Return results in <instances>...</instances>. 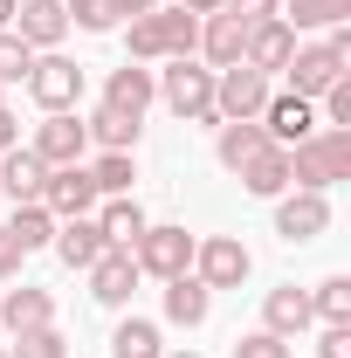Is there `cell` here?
<instances>
[{"label":"cell","mask_w":351,"mask_h":358,"mask_svg":"<svg viewBox=\"0 0 351 358\" xmlns=\"http://www.w3.org/2000/svg\"><path fill=\"white\" fill-rule=\"evenodd\" d=\"M351 179V131H310L303 145H289V186L296 193H324Z\"/></svg>","instance_id":"6da1fadb"},{"label":"cell","mask_w":351,"mask_h":358,"mask_svg":"<svg viewBox=\"0 0 351 358\" xmlns=\"http://www.w3.org/2000/svg\"><path fill=\"white\" fill-rule=\"evenodd\" d=\"M131 62H173V55H193L200 48V14H186V7H173V14H138L131 21Z\"/></svg>","instance_id":"7a4b0ae2"},{"label":"cell","mask_w":351,"mask_h":358,"mask_svg":"<svg viewBox=\"0 0 351 358\" xmlns=\"http://www.w3.org/2000/svg\"><path fill=\"white\" fill-rule=\"evenodd\" d=\"M159 96H166V110L186 117V124H220L214 117V69H200L193 55H173V69L166 76H152Z\"/></svg>","instance_id":"3957f363"},{"label":"cell","mask_w":351,"mask_h":358,"mask_svg":"<svg viewBox=\"0 0 351 358\" xmlns=\"http://www.w3.org/2000/svg\"><path fill=\"white\" fill-rule=\"evenodd\" d=\"M268 96H275V90H268L262 69H248V62H227V69H214V117H220V124L262 117Z\"/></svg>","instance_id":"277c9868"},{"label":"cell","mask_w":351,"mask_h":358,"mask_svg":"<svg viewBox=\"0 0 351 358\" xmlns=\"http://www.w3.org/2000/svg\"><path fill=\"white\" fill-rule=\"evenodd\" d=\"M131 255H138V275L173 282V275L193 268V234H186V227H145V234L131 241Z\"/></svg>","instance_id":"5b68a950"},{"label":"cell","mask_w":351,"mask_h":358,"mask_svg":"<svg viewBox=\"0 0 351 358\" xmlns=\"http://www.w3.org/2000/svg\"><path fill=\"white\" fill-rule=\"evenodd\" d=\"M248 268H255V255H248L234 234H207V241H193V275H200L207 289H241Z\"/></svg>","instance_id":"8992f818"},{"label":"cell","mask_w":351,"mask_h":358,"mask_svg":"<svg viewBox=\"0 0 351 358\" xmlns=\"http://www.w3.org/2000/svg\"><path fill=\"white\" fill-rule=\"evenodd\" d=\"M28 152L42 159L48 173H55V166H83V152H89L83 117H76V110H48L42 124H35V145H28Z\"/></svg>","instance_id":"52a82bcc"},{"label":"cell","mask_w":351,"mask_h":358,"mask_svg":"<svg viewBox=\"0 0 351 358\" xmlns=\"http://www.w3.org/2000/svg\"><path fill=\"white\" fill-rule=\"evenodd\" d=\"M28 96H35L42 110H76V96H83V69H76L69 55H35V69H28Z\"/></svg>","instance_id":"ba28073f"},{"label":"cell","mask_w":351,"mask_h":358,"mask_svg":"<svg viewBox=\"0 0 351 358\" xmlns=\"http://www.w3.org/2000/svg\"><path fill=\"white\" fill-rule=\"evenodd\" d=\"M255 124L268 131V145H275V152H289V145H303V138L317 131V103H310V96H296V90H289V96H268Z\"/></svg>","instance_id":"9c48e42d"},{"label":"cell","mask_w":351,"mask_h":358,"mask_svg":"<svg viewBox=\"0 0 351 358\" xmlns=\"http://www.w3.org/2000/svg\"><path fill=\"white\" fill-rule=\"evenodd\" d=\"M42 207L55 214V221H76V214H96V179H89V166H55L42 186Z\"/></svg>","instance_id":"30bf717a"},{"label":"cell","mask_w":351,"mask_h":358,"mask_svg":"<svg viewBox=\"0 0 351 358\" xmlns=\"http://www.w3.org/2000/svg\"><path fill=\"white\" fill-rule=\"evenodd\" d=\"M131 289H138V255L131 248H103V255L89 262V296H96L103 310L131 303Z\"/></svg>","instance_id":"8fae6325"},{"label":"cell","mask_w":351,"mask_h":358,"mask_svg":"<svg viewBox=\"0 0 351 358\" xmlns=\"http://www.w3.org/2000/svg\"><path fill=\"white\" fill-rule=\"evenodd\" d=\"M282 69H289V90H296V96H324V90L345 76V55L331 42H310V48H296Z\"/></svg>","instance_id":"7c38bea8"},{"label":"cell","mask_w":351,"mask_h":358,"mask_svg":"<svg viewBox=\"0 0 351 358\" xmlns=\"http://www.w3.org/2000/svg\"><path fill=\"white\" fill-rule=\"evenodd\" d=\"M289 55H296V28H289L282 14H268V21H255V28H248V48H241V62H248V69L275 76Z\"/></svg>","instance_id":"4fadbf2b"},{"label":"cell","mask_w":351,"mask_h":358,"mask_svg":"<svg viewBox=\"0 0 351 358\" xmlns=\"http://www.w3.org/2000/svg\"><path fill=\"white\" fill-rule=\"evenodd\" d=\"M331 227V200L324 193H282L275 200V234L282 241H317Z\"/></svg>","instance_id":"5bb4252c"},{"label":"cell","mask_w":351,"mask_h":358,"mask_svg":"<svg viewBox=\"0 0 351 358\" xmlns=\"http://www.w3.org/2000/svg\"><path fill=\"white\" fill-rule=\"evenodd\" d=\"M48 186V166L28 152V145H14V152H0V200H14V207H35Z\"/></svg>","instance_id":"9a60e30c"},{"label":"cell","mask_w":351,"mask_h":358,"mask_svg":"<svg viewBox=\"0 0 351 358\" xmlns=\"http://www.w3.org/2000/svg\"><path fill=\"white\" fill-rule=\"evenodd\" d=\"M14 35L35 48V55H42V48H55L62 35H69V14H62V0H21V7H14Z\"/></svg>","instance_id":"2e32d148"},{"label":"cell","mask_w":351,"mask_h":358,"mask_svg":"<svg viewBox=\"0 0 351 358\" xmlns=\"http://www.w3.org/2000/svg\"><path fill=\"white\" fill-rule=\"evenodd\" d=\"M152 96H159L152 69H145V62H124V69H110V83H103V110H124V117H145V110H152Z\"/></svg>","instance_id":"e0dca14e"},{"label":"cell","mask_w":351,"mask_h":358,"mask_svg":"<svg viewBox=\"0 0 351 358\" xmlns=\"http://www.w3.org/2000/svg\"><path fill=\"white\" fill-rule=\"evenodd\" d=\"M55 255H62V268H89L110 241H103V227H96V214H76V221H55V241H48Z\"/></svg>","instance_id":"ac0fdd59"},{"label":"cell","mask_w":351,"mask_h":358,"mask_svg":"<svg viewBox=\"0 0 351 358\" xmlns=\"http://www.w3.org/2000/svg\"><path fill=\"white\" fill-rule=\"evenodd\" d=\"M310 324V289H296V282H282V289H268L262 296V331H275V338H303Z\"/></svg>","instance_id":"d6986e66"},{"label":"cell","mask_w":351,"mask_h":358,"mask_svg":"<svg viewBox=\"0 0 351 358\" xmlns=\"http://www.w3.org/2000/svg\"><path fill=\"white\" fill-rule=\"evenodd\" d=\"M0 324L21 338V331H42V324H55V296L48 289H35V282H21V289H0Z\"/></svg>","instance_id":"ffe728a7"},{"label":"cell","mask_w":351,"mask_h":358,"mask_svg":"<svg viewBox=\"0 0 351 358\" xmlns=\"http://www.w3.org/2000/svg\"><path fill=\"white\" fill-rule=\"evenodd\" d=\"M207 310H214V289H207L193 268L166 282V324H186V331H193V324H207Z\"/></svg>","instance_id":"44dd1931"},{"label":"cell","mask_w":351,"mask_h":358,"mask_svg":"<svg viewBox=\"0 0 351 358\" xmlns=\"http://www.w3.org/2000/svg\"><path fill=\"white\" fill-rule=\"evenodd\" d=\"M268 152V131L255 124V117H241V124H220V138H214V159L227 166V173H241L248 159H262Z\"/></svg>","instance_id":"7402d4cb"},{"label":"cell","mask_w":351,"mask_h":358,"mask_svg":"<svg viewBox=\"0 0 351 358\" xmlns=\"http://www.w3.org/2000/svg\"><path fill=\"white\" fill-rule=\"evenodd\" d=\"M241 48H248V21H234V14H207V28H200V55L227 69V62H241Z\"/></svg>","instance_id":"603a6c76"},{"label":"cell","mask_w":351,"mask_h":358,"mask_svg":"<svg viewBox=\"0 0 351 358\" xmlns=\"http://www.w3.org/2000/svg\"><path fill=\"white\" fill-rule=\"evenodd\" d=\"M234 179H241L255 200H282V193H289V152H275V145H268L262 159H248Z\"/></svg>","instance_id":"cb8c5ba5"},{"label":"cell","mask_w":351,"mask_h":358,"mask_svg":"<svg viewBox=\"0 0 351 358\" xmlns=\"http://www.w3.org/2000/svg\"><path fill=\"white\" fill-rule=\"evenodd\" d=\"M96 227H103V241H110V248H131L138 234H145V207H138L131 193H117V200H103V214H96Z\"/></svg>","instance_id":"d4e9b609"},{"label":"cell","mask_w":351,"mask_h":358,"mask_svg":"<svg viewBox=\"0 0 351 358\" xmlns=\"http://www.w3.org/2000/svg\"><path fill=\"white\" fill-rule=\"evenodd\" d=\"M138 124H145V117H124V110H96L83 131H89V145H103V152H138Z\"/></svg>","instance_id":"484cf974"},{"label":"cell","mask_w":351,"mask_h":358,"mask_svg":"<svg viewBox=\"0 0 351 358\" xmlns=\"http://www.w3.org/2000/svg\"><path fill=\"white\" fill-rule=\"evenodd\" d=\"M7 234L21 241V255H35V248H48V241H55V214H48L42 200H35V207H14V221H7Z\"/></svg>","instance_id":"4316f807"},{"label":"cell","mask_w":351,"mask_h":358,"mask_svg":"<svg viewBox=\"0 0 351 358\" xmlns=\"http://www.w3.org/2000/svg\"><path fill=\"white\" fill-rule=\"evenodd\" d=\"M166 345H159V324L152 317H124L117 324V338H110V358H159Z\"/></svg>","instance_id":"83f0119b"},{"label":"cell","mask_w":351,"mask_h":358,"mask_svg":"<svg viewBox=\"0 0 351 358\" xmlns=\"http://www.w3.org/2000/svg\"><path fill=\"white\" fill-rule=\"evenodd\" d=\"M282 7H289L282 14L289 28H345L351 21V0H282Z\"/></svg>","instance_id":"f1b7e54d"},{"label":"cell","mask_w":351,"mask_h":358,"mask_svg":"<svg viewBox=\"0 0 351 358\" xmlns=\"http://www.w3.org/2000/svg\"><path fill=\"white\" fill-rule=\"evenodd\" d=\"M89 179H96V200H117V193H131L138 166H131V152H103V159L89 166Z\"/></svg>","instance_id":"f546056e"},{"label":"cell","mask_w":351,"mask_h":358,"mask_svg":"<svg viewBox=\"0 0 351 358\" xmlns=\"http://www.w3.org/2000/svg\"><path fill=\"white\" fill-rule=\"evenodd\" d=\"M310 317H324V324H351V275H331V282H317V296H310Z\"/></svg>","instance_id":"4dcf8cb0"},{"label":"cell","mask_w":351,"mask_h":358,"mask_svg":"<svg viewBox=\"0 0 351 358\" xmlns=\"http://www.w3.org/2000/svg\"><path fill=\"white\" fill-rule=\"evenodd\" d=\"M62 14L83 28V35H110L124 14H117V0H62Z\"/></svg>","instance_id":"1f68e13d"},{"label":"cell","mask_w":351,"mask_h":358,"mask_svg":"<svg viewBox=\"0 0 351 358\" xmlns=\"http://www.w3.org/2000/svg\"><path fill=\"white\" fill-rule=\"evenodd\" d=\"M7 358H69V345H62L55 324H42V331H21V338L7 345Z\"/></svg>","instance_id":"d6a6232c"},{"label":"cell","mask_w":351,"mask_h":358,"mask_svg":"<svg viewBox=\"0 0 351 358\" xmlns=\"http://www.w3.org/2000/svg\"><path fill=\"white\" fill-rule=\"evenodd\" d=\"M28 69H35V48L14 28H0V83H28Z\"/></svg>","instance_id":"836d02e7"},{"label":"cell","mask_w":351,"mask_h":358,"mask_svg":"<svg viewBox=\"0 0 351 358\" xmlns=\"http://www.w3.org/2000/svg\"><path fill=\"white\" fill-rule=\"evenodd\" d=\"M324 131H351V76L324 90Z\"/></svg>","instance_id":"e575fe53"},{"label":"cell","mask_w":351,"mask_h":358,"mask_svg":"<svg viewBox=\"0 0 351 358\" xmlns=\"http://www.w3.org/2000/svg\"><path fill=\"white\" fill-rule=\"evenodd\" d=\"M234 358H296V352H289V338H275V331H248V338L234 345Z\"/></svg>","instance_id":"d590c367"},{"label":"cell","mask_w":351,"mask_h":358,"mask_svg":"<svg viewBox=\"0 0 351 358\" xmlns=\"http://www.w3.org/2000/svg\"><path fill=\"white\" fill-rule=\"evenodd\" d=\"M275 7H282V0H220V14H234V21H248V28H255V21H268Z\"/></svg>","instance_id":"8d00e7d4"},{"label":"cell","mask_w":351,"mask_h":358,"mask_svg":"<svg viewBox=\"0 0 351 358\" xmlns=\"http://www.w3.org/2000/svg\"><path fill=\"white\" fill-rule=\"evenodd\" d=\"M317 358H351V324H324V338H317Z\"/></svg>","instance_id":"74e56055"},{"label":"cell","mask_w":351,"mask_h":358,"mask_svg":"<svg viewBox=\"0 0 351 358\" xmlns=\"http://www.w3.org/2000/svg\"><path fill=\"white\" fill-rule=\"evenodd\" d=\"M21 262H28V255H21V241L0 227V282H7V275H21Z\"/></svg>","instance_id":"f35d334b"},{"label":"cell","mask_w":351,"mask_h":358,"mask_svg":"<svg viewBox=\"0 0 351 358\" xmlns=\"http://www.w3.org/2000/svg\"><path fill=\"white\" fill-rule=\"evenodd\" d=\"M14 145H21V124H14V110L0 103V152H14Z\"/></svg>","instance_id":"ab89813d"},{"label":"cell","mask_w":351,"mask_h":358,"mask_svg":"<svg viewBox=\"0 0 351 358\" xmlns=\"http://www.w3.org/2000/svg\"><path fill=\"white\" fill-rule=\"evenodd\" d=\"M152 7H159V0H117V14H124V21H138V14H152Z\"/></svg>","instance_id":"60d3db41"},{"label":"cell","mask_w":351,"mask_h":358,"mask_svg":"<svg viewBox=\"0 0 351 358\" xmlns=\"http://www.w3.org/2000/svg\"><path fill=\"white\" fill-rule=\"evenodd\" d=\"M186 14H220V0H179Z\"/></svg>","instance_id":"b9f144b4"},{"label":"cell","mask_w":351,"mask_h":358,"mask_svg":"<svg viewBox=\"0 0 351 358\" xmlns=\"http://www.w3.org/2000/svg\"><path fill=\"white\" fill-rule=\"evenodd\" d=\"M14 7H21V0H0V28H14Z\"/></svg>","instance_id":"7bdbcfd3"},{"label":"cell","mask_w":351,"mask_h":358,"mask_svg":"<svg viewBox=\"0 0 351 358\" xmlns=\"http://www.w3.org/2000/svg\"><path fill=\"white\" fill-rule=\"evenodd\" d=\"M159 358H200V352H159Z\"/></svg>","instance_id":"ee69618b"},{"label":"cell","mask_w":351,"mask_h":358,"mask_svg":"<svg viewBox=\"0 0 351 358\" xmlns=\"http://www.w3.org/2000/svg\"><path fill=\"white\" fill-rule=\"evenodd\" d=\"M0 358H7V352H0Z\"/></svg>","instance_id":"f6af8a7d"}]
</instances>
